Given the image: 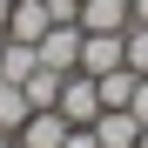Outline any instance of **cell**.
Here are the masks:
<instances>
[{
	"label": "cell",
	"instance_id": "obj_9",
	"mask_svg": "<svg viewBox=\"0 0 148 148\" xmlns=\"http://www.w3.org/2000/svg\"><path fill=\"white\" fill-rule=\"evenodd\" d=\"M34 114V101H27V88L20 81H0V135H20V121Z\"/></svg>",
	"mask_w": 148,
	"mask_h": 148
},
{
	"label": "cell",
	"instance_id": "obj_13",
	"mask_svg": "<svg viewBox=\"0 0 148 148\" xmlns=\"http://www.w3.org/2000/svg\"><path fill=\"white\" fill-rule=\"evenodd\" d=\"M128 114L148 128V74H141V81H135V94H128Z\"/></svg>",
	"mask_w": 148,
	"mask_h": 148
},
{
	"label": "cell",
	"instance_id": "obj_19",
	"mask_svg": "<svg viewBox=\"0 0 148 148\" xmlns=\"http://www.w3.org/2000/svg\"><path fill=\"white\" fill-rule=\"evenodd\" d=\"M0 40H7V34H0Z\"/></svg>",
	"mask_w": 148,
	"mask_h": 148
},
{
	"label": "cell",
	"instance_id": "obj_4",
	"mask_svg": "<svg viewBox=\"0 0 148 148\" xmlns=\"http://www.w3.org/2000/svg\"><path fill=\"white\" fill-rule=\"evenodd\" d=\"M74 20H81L88 34H128L135 27V7H128V0H81Z\"/></svg>",
	"mask_w": 148,
	"mask_h": 148
},
{
	"label": "cell",
	"instance_id": "obj_18",
	"mask_svg": "<svg viewBox=\"0 0 148 148\" xmlns=\"http://www.w3.org/2000/svg\"><path fill=\"white\" fill-rule=\"evenodd\" d=\"M135 148H148V128H141V141H135Z\"/></svg>",
	"mask_w": 148,
	"mask_h": 148
},
{
	"label": "cell",
	"instance_id": "obj_5",
	"mask_svg": "<svg viewBox=\"0 0 148 148\" xmlns=\"http://www.w3.org/2000/svg\"><path fill=\"white\" fill-rule=\"evenodd\" d=\"M81 34H88V27H81ZM114 67H128L121 34H88V40H81V74H114Z\"/></svg>",
	"mask_w": 148,
	"mask_h": 148
},
{
	"label": "cell",
	"instance_id": "obj_7",
	"mask_svg": "<svg viewBox=\"0 0 148 148\" xmlns=\"http://www.w3.org/2000/svg\"><path fill=\"white\" fill-rule=\"evenodd\" d=\"M47 27H54L47 0H14V14H7V40H40Z\"/></svg>",
	"mask_w": 148,
	"mask_h": 148
},
{
	"label": "cell",
	"instance_id": "obj_12",
	"mask_svg": "<svg viewBox=\"0 0 148 148\" xmlns=\"http://www.w3.org/2000/svg\"><path fill=\"white\" fill-rule=\"evenodd\" d=\"M121 54H128V67H135V74H148V27H141V20L121 34Z\"/></svg>",
	"mask_w": 148,
	"mask_h": 148
},
{
	"label": "cell",
	"instance_id": "obj_16",
	"mask_svg": "<svg viewBox=\"0 0 148 148\" xmlns=\"http://www.w3.org/2000/svg\"><path fill=\"white\" fill-rule=\"evenodd\" d=\"M7 14H14V0H0V34H7Z\"/></svg>",
	"mask_w": 148,
	"mask_h": 148
},
{
	"label": "cell",
	"instance_id": "obj_17",
	"mask_svg": "<svg viewBox=\"0 0 148 148\" xmlns=\"http://www.w3.org/2000/svg\"><path fill=\"white\" fill-rule=\"evenodd\" d=\"M0 148H14V135H0Z\"/></svg>",
	"mask_w": 148,
	"mask_h": 148
},
{
	"label": "cell",
	"instance_id": "obj_3",
	"mask_svg": "<svg viewBox=\"0 0 148 148\" xmlns=\"http://www.w3.org/2000/svg\"><path fill=\"white\" fill-rule=\"evenodd\" d=\"M61 141H67V114L61 108H34L20 121V135H14V148H61Z\"/></svg>",
	"mask_w": 148,
	"mask_h": 148
},
{
	"label": "cell",
	"instance_id": "obj_15",
	"mask_svg": "<svg viewBox=\"0 0 148 148\" xmlns=\"http://www.w3.org/2000/svg\"><path fill=\"white\" fill-rule=\"evenodd\" d=\"M128 7H135V20H141V27H148V0H128Z\"/></svg>",
	"mask_w": 148,
	"mask_h": 148
},
{
	"label": "cell",
	"instance_id": "obj_10",
	"mask_svg": "<svg viewBox=\"0 0 148 148\" xmlns=\"http://www.w3.org/2000/svg\"><path fill=\"white\" fill-rule=\"evenodd\" d=\"M141 74L135 67H114V74H94V88H101V108H128V94H135Z\"/></svg>",
	"mask_w": 148,
	"mask_h": 148
},
{
	"label": "cell",
	"instance_id": "obj_8",
	"mask_svg": "<svg viewBox=\"0 0 148 148\" xmlns=\"http://www.w3.org/2000/svg\"><path fill=\"white\" fill-rule=\"evenodd\" d=\"M34 67H40L34 40H0V81H27Z\"/></svg>",
	"mask_w": 148,
	"mask_h": 148
},
{
	"label": "cell",
	"instance_id": "obj_1",
	"mask_svg": "<svg viewBox=\"0 0 148 148\" xmlns=\"http://www.w3.org/2000/svg\"><path fill=\"white\" fill-rule=\"evenodd\" d=\"M54 108L67 114V128H94V114H101V88H94V74H61V94H54Z\"/></svg>",
	"mask_w": 148,
	"mask_h": 148
},
{
	"label": "cell",
	"instance_id": "obj_11",
	"mask_svg": "<svg viewBox=\"0 0 148 148\" xmlns=\"http://www.w3.org/2000/svg\"><path fill=\"white\" fill-rule=\"evenodd\" d=\"M20 88H27V101H34V108H54V94H61V74H54V67H34Z\"/></svg>",
	"mask_w": 148,
	"mask_h": 148
},
{
	"label": "cell",
	"instance_id": "obj_2",
	"mask_svg": "<svg viewBox=\"0 0 148 148\" xmlns=\"http://www.w3.org/2000/svg\"><path fill=\"white\" fill-rule=\"evenodd\" d=\"M81 20H54V27H47L40 40H34V54H40V67H54V74H74L81 67Z\"/></svg>",
	"mask_w": 148,
	"mask_h": 148
},
{
	"label": "cell",
	"instance_id": "obj_14",
	"mask_svg": "<svg viewBox=\"0 0 148 148\" xmlns=\"http://www.w3.org/2000/svg\"><path fill=\"white\" fill-rule=\"evenodd\" d=\"M61 148H101V141H94V128H67V141Z\"/></svg>",
	"mask_w": 148,
	"mask_h": 148
},
{
	"label": "cell",
	"instance_id": "obj_6",
	"mask_svg": "<svg viewBox=\"0 0 148 148\" xmlns=\"http://www.w3.org/2000/svg\"><path fill=\"white\" fill-rule=\"evenodd\" d=\"M94 141H101V148H135L141 141V121L128 108H101V114H94Z\"/></svg>",
	"mask_w": 148,
	"mask_h": 148
}]
</instances>
